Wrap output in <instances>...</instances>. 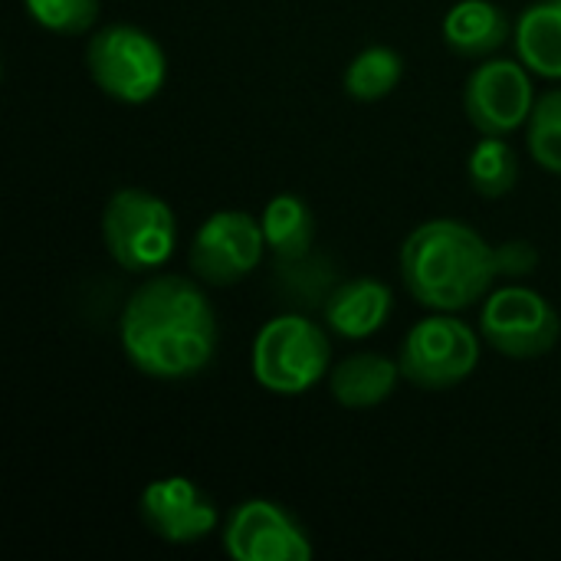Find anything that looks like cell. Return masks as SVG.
I'll use <instances>...</instances> for the list:
<instances>
[{"mask_svg": "<svg viewBox=\"0 0 561 561\" xmlns=\"http://www.w3.org/2000/svg\"><path fill=\"white\" fill-rule=\"evenodd\" d=\"M102 240L125 273L161 270L178 247L171 204L145 187H118L102 207Z\"/></svg>", "mask_w": 561, "mask_h": 561, "instance_id": "cell-4", "label": "cell"}, {"mask_svg": "<svg viewBox=\"0 0 561 561\" xmlns=\"http://www.w3.org/2000/svg\"><path fill=\"white\" fill-rule=\"evenodd\" d=\"M141 523L168 546H194L217 526L214 500L187 477H158L141 490Z\"/></svg>", "mask_w": 561, "mask_h": 561, "instance_id": "cell-11", "label": "cell"}, {"mask_svg": "<svg viewBox=\"0 0 561 561\" xmlns=\"http://www.w3.org/2000/svg\"><path fill=\"white\" fill-rule=\"evenodd\" d=\"M401 76H404V56L394 46L375 43L352 56L342 85L355 102H381L398 89Z\"/></svg>", "mask_w": 561, "mask_h": 561, "instance_id": "cell-17", "label": "cell"}, {"mask_svg": "<svg viewBox=\"0 0 561 561\" xmlns=\"http://www.w3.org/2000/svg\"><path fill=\"white\" fill-rule=\"evenodd\" d=\"M526 141L542 171L561 174V89H549L536 99V108L526 122Z\"/></svg>", "mask_w": 561, "mask_h": 561, "instance_id": "cell-19", "label": "cell"}, {"mask_svg": "<svg viewBox=\"0 0 561 561\" xmlns=\"http://www.w3.org/2000/svg\"><path fill=\"white\" fill-rule=\"evenodd\" d=\"M266 237L260 217L247 210L210 214L187 247V266L201 283L233 286L263 263Z\"/></svg>", "mask_w": 561, "mask_h": 561, "instance_id": "cell-9", "label": "cell"}, {"mask_svg": "<svg viewBox=\"0 0 561 561\" xmlns=\"http://www.w3.org/2000/svg\"><path fill=\"white\" fill-rule=\"evenodd\" d=\"M401 378V362L381 352H355L329 371V391L345 411H375L394 394Z\"/></svg>", "mask_w": 561, "mask_h": 561, "instance_id": "cell-13", "label": "cell"}, {"mask_svg": "<svg viewBox=\"0 0 561 561\" xmlns=\"http://www.w3.org/2000/svg\"><path fill=\"white\" fill-rule=\"evenodd\" d=\"M118 342L141 375L181 381L210 365L217 352V312L194 279L151 276L122 306Z\"/></svg>", "mask_w": 561, "mask_h": 561, "instance_id": "cell-1", "label": "cell"}, {"mask_svg": "<svg viewBox=\"0 0 561 561\" xmlns=\"http://www.w3.org/2000/svg\"><path fill=\"white\" fill-rule=\"evenodd\" d=\"M224 552L233 561H306L312 559V542L286 506L247 500L224 526Z\"/></svg>", "mask_w": 561, "mask_h": 561, "instance_id": "cell-10", "label": "cell"}, {"mask_svg": "<svg viewBox=\"0 0 561 561\" xmlns=\"http://www.w3.org/2000/svg\"><path fill=\"white\" fill-rule=\"evenodd\" d=\"M496 260H500V276H529L539 263L533 243L526 240H510L496 247Z\"/></svg>", "mask_w": 561, "mask_h": 561, "instance_id": "cell-21", "label": "cell"}, {"mask_svg": "<svg viewBox=\"0 0 561 561\" xmlns=\"http://www.w3.org/2000/svg\"><path fill=\"white\" fill-rule=\"evenodd\" d=\"M92 82L122 105L151 102L168 79V56L161 43L131 23H108L92 33L85 46Z\"/></svg>", "mask_w": 561, "mask_h": 561, "instance_id": "cell-5", "label": "cell"}, {"mask_svg": "<svg viewBox=\"0 0 561 561\" xmlns=\"http://www.w3.org/2000/svg\"><path fill=\"white\" fill-rule=\"evenodd\" d=\"M467 178L480 197H486V201L506 197L519 181L516 148L503 135H483L467 158Z\"/></svg>", "mask_w": 561, "mask_h": 561, "instance_id": "cell-18", "label": "cell"}, {"mask_svg": "<svg viewBox=\"0 0 561 561\" xmlns=\"http://www.w3.org/2000/svg\"><path fill=\"white\" fill-rule=\"evenodd\" d=\"M536 108L533 69L523 59L486 56L463 85V112L480 135H513Z\"/></svg>", "mask_w": 561, "mask_h": 561, "instance_id": "cell-8", "label": "cell"}, {"mask_svg": "<svg viewBox=\"0 0 561 561\" xmlns=\"http://www.w3.org/2000/svg\"><path fill=\"white\" fill-rule=\"evenodd\" d=\"M513 43L536 76L561 82V0L529 3L513 26Z\"/></svg>", "mask_w": 561, "mask_h": 561, "instance_id": "cell-15", "label": "cell"}, {"mask_svg": "<svg viewBox=\"0 0 561 561\" xmlns=\"http://www.w3.org/2000/svg\"><path fill=\"white\" fill-rule=\"evenodd\" d=\"M513 36L510 16L493 0H457L444 16V43L463 59H486Z\"/></svg>", "mask_w": 561, "mask_h": 561, "instance_id": "cell-14", "label": "cell"}, {"mask_svg": "<svg viewBox=\"0 0 561 561\" xmlns=\"http://www.w3.org/2000/svg\"><path fill=\"white\" fill-rule=\"evenodd\" d=\"M391 309H394L391 286L381 279H371V276L339 283L335 289H329V296L322 302L325 325L348 342H362V339L381 332L391 319Z\"/></svg>", "mask_w": 561, "mask_h": 561, "instance_id": "cell-12", "label": "cell"}, {"mask_svg": "<svg viewBox=\"0 0 561 561\" xmlns=\"http://www.w3.org/2000/svg\"><path fill=\"white\" fill-rule=\"evenodd\" d=\"M480 332L500 355L529 362L559 345L561 319L542 293L529 286H500L483 299Z\"/></svg>", "mask_w": 561, "mask_h": 561, "instance_id": "cell-7", "label": "cell"}, {"mask_svg": "<svg viewBox=\"0 0 561 561\" xmlns=\"http://www.w3.org/2000/svg\"><path fill=\"white\" fill-rule=\"evenodd\" d=\"M260 224H263L266 250L276 256L279 266L302 263L306 256H312L316 214H312V207L299 194H276L263 207Z\"/></svg>", "mask_w": 561, "mask_h": 561, "instance_id": "cell-16", "label": "cell"}, {"mask_svg": "<svg viewBox=\"0 0 561 561\" xmlns=\"http://www.w3.org/2000/svg\"><path fill=\"white\" fill-rule=\"evenodd\" d=\"M496 276V247L463 220H427L401 243L404 289L431 312L470 309L490 296Z\"/></svg>", "mask_w": 561, "mask_h": 561, "instance_id": "cell-2", "label": "cell"}, {"mask_svg": "<svg viewBox=\"0 0 561 561\" xmlns=\"http://www.w3.org/2000/svg\"><path fill=\"white\" fill-rule=\"evenodd\" d=\"M401 375L414 388L447 391L463 385L480 365V335L457 312H434L411 325L401 342Z\"/></svg>", "mask_w": 561, "mask_h": 561, "instance_id": "cell-6", "label": "cell"}, {"mask_svg": "<svg viewBox=\"0 0 561 561\" xmlns=\"http://www.w3.org/2000/svg\"><path fill=\"white\" fill-rule=\"evenodd\" d=\"M26 13L49 33L79 36L99 20V0H23Z\"/></svg>", "mask_w": 561, "mask_h": 561, "instance_id": "cell-20", "label": "cell"}, {"mask_svg": "<svg viewBox=\"0 0 561 561\" xmlns=\"http://www.w3.org/2000/svg\"><path fill=\"white\" fill-rule=\"evenodd\" d=\"M250 368L256 385L270 394H306L332 371L329 335L312 319L283 312L256 332Z\"/></svg>", "mask_w": 561, "mask_h": 561, "instance_id": "cell-3", "label": "cell"}]
</instances>
